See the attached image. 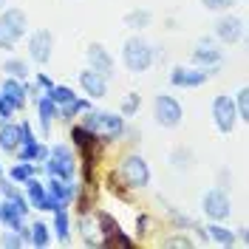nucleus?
Listing matches in <instances>:
<instances>
[{"mask_svg": "<svg viewBox=\"0 0 249 249\" xmlns=\"http://www.w3.org/2000/svg\"><path fill=\"white\" fill-rule=\"evenodd\" d=\"M79 119H82L79 124L88 127L102 144H116V142L122 139V133H124V116L122 113H113V110H99V108L91 105Z\"/></svg>", "mask_w": 249, "mask_h": 249, "instance_id": "f257e3e1", "label": "nucleus"}, {"mask_svg": "<svg viewBox=\"0 0 249 249\" xmlns=\"http://www.w3.org/2000/svg\"><path fill=\"white\" fill-rule=\"evenodd\" d=\"M40 170L46 173V176L62 178V181H77L79 159L68 144H54V147H48V156L43 159Z\"/></svg>", "mask_w": 249, "mask_h": 249, "instance_id": "f03ea898", "label": "nucleus"}, {"mask_svg": "<svg viewBox=\"0 0 249 249\" xmlns=\"http://www.w3.org/2000/svg\"><path fill=\"white\" fill-rule=\"evenodd\" d=\"M116 176L122 178L127 190H147L150 187V164H147V159L136 150H130V153H124L119 159V164H116Z\"/></svg>", "mask_w": 249, "mask_h": 249, "instance_id": "7ed1b4c3", "label": "nucleus"}, {"mask_svg": "<svg viewBox=\"0 0 249 249\" xmlns=\"http://www.w3.org/2000/svg\"><path fill=\"white\" fill-rule=\"evenodd\" d=\"M122 62L130 74H144V71H150V65L156 62L153 46L142 37L139 31L122 43Z\"/></svg>", "mask_w": 249, "mask_h": 249, "instance_id": "20e7f679", "label": "nucleus"}, {"mask_svg": "<svg viewBox=\"0 0 249 249\" xmlns=\"http://www.w3.org/2000/svg\"><path fill=\"white\" fill-rule=\"evenodd\" d=\"M26 31H29V17L23 9H3L0 12V48H6V51H12V48L26 37Z\"/></svg>", "mask_w": 249, "mask_h": 249, "instance_id": "39448f33", "label": "nucleus"}, {"mask_svg": "<svg viewBox=\"0 0 249 249\" xmlns=\"http://www.w3.org/2000/svg\"><path fill=\"white\" fill-rule=\"evenodd\" d=\"M153 119H156V124L173 130V127H178V124L184 122V108L170 93H156L153 96Z\"/></svg>", "mask_w": 249, "mask_h": 249, "instance_id": "423d86ee", "label": "nucleus"}, {"mask_svg": "<svg viewBox=\"0 0 249 249\" xmlns=\"http://www.w3.org/2000/svg\"><path fill=\"white\" fill-rule=\"evenodd\" d=\"M201 213L207 221H230L232 215V198L224 187H210L201 196Z\"/></svg>", "mask_w": 249, "mask_h": 249, "instance_id": "0eeeda50", "label": "nucleus"}, {"mask_svg": "<svg viewBox=\"0 0 249 249\" xmlns=\"http://www.w3.org/2000/svg\"><path fill=\"white\" fill-rule=\"evenodd\" d=\"M213 124H215L218 133H224V136H230L235 130V124H238V110H235V102L230 93H218L215 99H213Z\"/></svg>", "mask_w": 249, "mask_h": 249, "instance_id": "6e6552de", "label": "nucleus"}, {"mask_svg": "<svg viewBox=\"0 0 249 249\" xmlns=\"http://www.w3.org/2000/svg\"><path fill=\"white\" fill-rule=\"evenodd\" d=\"M210 71L198 65H173L170 71V85L173 88H201L210 82Z\"/></svg>", "mask_w": 249, "mask_h": 249, "instance_id": "1a4fd4ad", "label": "nucleus"}, {"mask_svg": "<svg viewBox=\"0 0 249 249\" xmlns=\"http://www.w3.org/2000/svg\"><path fill=\"white\" fill-rule=\"evenodd\" d=\"M54 57V34L48 29H37L29 37V60L34 65H48Z\"/></svg>", "mask_w": 249, "mask_h": 249, "instance_id": "9d476101", "label": "nucleus"}, {"mask_svg": "<svg viewBox=\"0 0 249 249\" xmlns=\"http://www.w3.org/2000/svg\"><path fill=\"white\" fill-rule=\"evenodd\" d=\"M244 37V20L238 15H227L221 12V17L215 20V40L224 46H235Z\"/></svg>", "mask_w": 249, "mask_h": 249, "instance_id": "9b49d317", "label": "nucleus"}, {"mask_svg": "<svg viewBox=\"0 0 249 249\" xmlns=\"http://www.w3.org/2000/svg\"><path fill=\"white\" fill-rule=\"evenodd\" d=\"M193 65H198V68H210V65H221L224 62V51L215 46V40L213 37H201L196 48H193Z\"/></svg>", "mask_w": 249, "mask_h": 249, "instance_id": "f8f14e48", "label": "nucleus"}, {"mask_svg": "<svg viewBox=\"0 0 249 249\" xmlns=\"http://www.w3.org/2000/svg\"><path fill=\"white\" fill-rule=\"evenodd\" d=\"M79 88L82 93L88 96V99H105L108 96V77H102L99 71H93V68H85V71H79Z\"/></svg>", "mask_w": 249, "mask_h": 249, "instance_id": "ddd939ff", "label": "nucleus"}, {"mask_svg": "<svg viewBox=\"0 0 249 249\" xmlns=\"http://www.w3.org/2000/svg\"><path fill=\"white\" fill-rule=\"evenodd\" d=\"M85 60H88V68L93 71H99L102 77H113V57H110V51L102 43H91V46L85 48Z\"/></svg>", "mask_w": 249, "mask_h": 249, "instance_id": "4468645a", "label": "nucleus"}, {"mask_svg": "<svg viewBox=\"0 0 249 249\" xmlns=\"http://www.w3.org/2000/svg\"><path fill=\"white\" fill-rule=\"evenodd\" d=\"M0 96L12 105L15 110H26V102H29V93H26V85L15 77H3L0 82Z\"/></svg>", "mask_w": 249, "mask_h": 249, "instance_id": "2eb2a0df", "label": "nucleus"}, {"mask_svg": "<svg viewBox=\"0 0 249 249\" xmlns=\"http://www.w3.org/2000/svg\"><path fill=\"white\" fill-rule=\"evenodd\" d=\"M77 190H79L77 181H62V178H54V176H48L46 181V193L51 198H57L60 207H71L74 198H77Z\"/></svg>", "mask_w": 249, "mask_h": 249, "instance_id": "dca6fc26", "label": "nucleus"}, {"mask_svg": "<svg viewBox=\"0 0 249 249\" xmlns=\"http://www.w3.org/2000/svg\"><path fill=\"white\" fill-rule=\"evenodd\" d=\"M34 102H37V119H40V130H43V136L48 139V133H51V124H54V119L60 116V105H57L54 99H48V96H37Z\"/></svg>", "mask_w": 249, "mask_h": 249, "instance_id": "f3484780", "label": "nucleus"}, {"mask_svg": "<svg viewBox=\"0 0 249 249\" xmlns=\"http://www.w3.org/2000/svg\"><path fill=\"white\" fill-rule=\"evenodd\" d=\"M68 139H71V147H77V153H79V150H93V147H102V142L96 139L88 127H82L79 122L68 124Z\"/></svg>", "mask_w": 249, "mask_h": 249, "instance_id": "a211bd4d", "label": "nucleus"}, {"mask_svg": "<svg viewBox=\"0 0 249 249\" xmlns=\"http://www.w3.org/2000/svg\"><path fill=\"white\" fill-rule=\"evenodd\" d=\"M23 196L29 198V207L31 210H40L46 213V181H40L37 176H31L29 181H23Z\"/></svg>", "mask_w": 249, "mask_h": 249, "instance_id": "6ab92c4d", "label": "nucleus"}, {"mask_svg": "<svg viewBox=\"0 0 249 249\" xmlns=\"http://www.w3.org/2000/svg\"><path fill=\"white\" fill-rule=\"evenodd\" d=\"M204 232H207V241H213V244H218V247H224V249H230L235 247V232L224 224V221H210L207 227H204Z\"/></svg>", "mask_w": 249, "mask_h": 249, "instance_id": "aec40b11", "label": "nucleus"}, {"mask_svg": "<svg viewBox=\"0 0 249 249\" xmlns=\"http://www.w3.org/2000/svg\"><path fill=\"white\" fill-rule=\"evenodd\" d=\"M20 147V124L17 122H3L0 124V150L9 156H15V150Z\"/></svg>", "mask_w": 249, "mask_h": 249, "instance_id": "412c9836", "label": "nucleus"}, {"mask_svg": "<svg viewBox=\"0 0 249 249\" xmlns=\"http://www.w3.org/2000/svg\"><path fill=\"white\" fill-rule=\"evenodd\" d=\"M51 215H54V221H51V235L60 241L62 247L71 244V215H68V210H57Z\"/></svg>", "mask_w": 249, "mask_h": 249, "instance_id": "4be33fe9", "label": "nucleus"}, {"mask_svg": "<svg viewBox=\"0 0 249 249\" xmlns=\"http://www.w3.org/2000/svg\"><path fill=\"white\" fill-rule=\"evenodd\" d=\"M88 108H91V99H88V96H77V99H71L68 105H60V116H57V119H62L65 124H71L77 116H82Z\"/></svg>", "mask_w": 249, "mask_h": 249, "instance_id": "5701e85b", "label": "nucleus"}, {"mask_svg": "<svg viewBox=\"0 0 249 249\" xmlns=\"http://www.w3.org/2000/svg\"><path fill=\"white\" fill-rule=\"evenodd\" d=\"M93 224H96V235H102L99 241L110 238V235L122 227V224H119V221H116V218L108 213V210H96V213H93Z\"/></svg>", "mask_w": 249, "mask_h": 249, "instance_id": "b1692460", "label": "nucleus"}, {"mask_svg": "<svg viewBox=\"0 0 249 249\" xmlns=\"http://www.w3.org/2000/svg\"><path fill=\"white\" fill-rule=\"evenodd\" d=\"M15 156H17V161H43L48 156V147L40 144V142H23L15 150Z\"/></svg>", "mask_w": 249, "mask_h": 249, "instance_id": "393cba45", "label": "nucleus"}, {"mask_svg": "<svg viewBox=\"0 0 249 249\" xmlns=\"http://www.w3.org/2000/svg\"><path fill=\"white\" fill-rule=\"evenodd\" d=\"M40 167L34 164V161H15L9 170H6V178H12L15 184H23V181H29L31 176H37Z\"/></svg>", "mask_w": 249, "mask_h": 249, "instance_id": "a878e982", "label": "nucleus"}, {"mask_svg": "<svg viewBox=\"0 0 249 249\" xmlns=\"http://www.w3.org/2000/svg\"><path fill=\"white\" fill-rule=\"evenodd\" d=\"M51 227H48L46 221H34L31 224V235H29V247H37V249H46L51 244Z\"/></svg>", "mask_w": 249, "mask_h": 249, "instance_id": "bb28decb", "label": "nucleus"}, {"mask_svg": "<svg viewBox=\"0 0 249 249\" xmlns=\"http://www.w3.org/2000/svg\"><path fill=\"white\" fill-rule=\"evenodd\" d=\"M150 23H153L150 9H130V12L124 15V26H127L130 31H144Z\"/></svg>", "mask_w": 249, "mask_h": 249, "instance_id": "cd10ccee", "label": "nucleus"}, {"mask_svg": "<svg viewBox=\"0 0 249 249\" xmlns=\"http://www.w3.org/2000/svg\"><path fill=\"white\" fill-rule=\"evenodd\" d=\"M77 232L82 235V244L85 247H99V238H96V224L91 215H79L77 218Z\"/></svg>", "mask_w": 249, "mask_h": 249, "instance_id": "c85d7f7f", "label": "nucleus"}, {"mask_svg": "<svg viewBox=\"0 0 249 249\" xmlns=\"http://www.w3.org/2000/svg\"><path fill=\"white\" fill-rule=\"evenodd\" d=\"M105 187H108L110 196H116V198H122V201H130V193H133V190H127V184L116 176V170H110L108 176H105Z\"/></svg>", "mask_w": 249, "mask_h": 249, "instance_id": "c756f323", "label": "nucleus"}, {"mask_svg": "<svg viewBox=\"0 0 249 249\" xmlns=\"http://www.w3.org/2000/svg\"><path fill=\"white\" fill-rule=\"evenodd\" d=\"M29 65H26V60H17V57H12V60L3 62V77H15L20 79V82H26L29 79Z\"/></svg>", "mask_w": 249, "mask_h": 249, "instance_id": "7c9ffc66", "label": "nucleus"}, {"mask_svg": "<svg viewBox=\"0 0 249 249\" xmlns=\"http://www.w3.org/2000/svg\"><path fill=\"white\" fill-rule=\"evenodd\" d=\"M170 167L173 170H190L193 167V150L190 147H176L170 153Z\"/></svg>", "mask_w": 249, "mask_h": 249, "instance_id": "2f4dec72", "label": "nucleus"}, {"mask_svg": "<svg viewBox=\"0 0 249 249\" xmlns=\"http://www.w3.org/2000/svg\"><path fill=\"white\" fill-rule=\"evenodd\" d=\"M232 102H235V110H238V122H249V88L247 85L235 91Z\"/></svg>", "mask_w": 249, "mask_h": 249, "instance_id": "473e14b6", "label": "nucleus"}, {"mask_svg": "<svg viewBox=\"0 0 249 249\" xmlns=\"http://www.w3.org/2000/svg\"><path fill=\"white\" fill-rule=\"evenodd\" d=\"M161 247L164 249H193L196 247V241L187 235V230H181V232L170 235V238H161Z\"/></svg>", "mask_w": 249, "mask_h": 249, "instance_id": "72a5a7b5", "label": "nucleus"}, {"mask_svg": "<svg viewBox=\"0 0 249 249\" xmlns=\"http://www.w3.org/2000/svg\"><path fill=\"white\" fill-rule=\"evenodd\" d=\"M156 232V218L150 213H139L136 215V238L144 241V238H150Z\"/></svg>", "mask_w": 249, "mask_h": 249, "instance_id": "f704fd0d", "label": "nucleus"}, {"mask_svg": "<svg viewBox=\"0 0 249 249\" xmlns=\"http://www.w3.org/2000/svg\"><path fill=\"white\" fill-rule=\"evenodd\" d=\"M139 108H142V96L136 91H130V93H124L122 105H119V113L127 119V116H136V113H139Z\"/></svg>", "mask_w": 249, "mask_h": 249, "instance_id": "c9c22d12", "label": "nucleus"}, {"mask_svg": "<svg viewBox=\"0 0 249 249\" xmlns=\"http://www.w3.org/2000/svg\"><path fill=\"white\" fill-rule=\"evenodd\" d=\"M46 96H48V99H54L57 105H68L71 99H77V93H74V88H71V85H54Z\"/></svg>", "mask_w": 249, "mask_h": 249, "instance_id": "e433bc0d", "label": "nucleus"}, {"mask_svg": "<svg viewBox=\"0 0 249 249\" xmlns=\"http://www.w3.org/2000/svg\"><path fill=\"white\" fill-rule=\"evenodd\" d=\"M0 247H3V249H23V247H26V241H23L15 230H9V227H6L3 235H0Z\"/></svg>", "mask_w": 249, "mask_h": 249, "instance_id": "4c0bfd02", "label": "nucleus"}, {"mask_svg": "<svg viewBox=\"0 0 249 249\" xmlns=\"http://www.w3.org/2000/svg\"><path fill=\"white\" fill-rule=\"evenodd\" d=\"M167 213H170V221L176 224V230H196V227H198L193 218H190V215H181L176 207H167Z\"/></svg>", "mask_w": 249, "mask_h": 249, "instance_id": "58836bf2", "label": "nucleus"}, {"mask_svg": "<svg viewBox=\"0 0 249 249\" xmlns=\"http://www.w3.org/2000/svg\"><path fill=\"white\" fill-rule=\"evenodd\" d=\"M235 3H238V0H201V6L207 12H218V15H221V12H230Z\"/></svg>", "mask_w": 249, "mask_h": 249, "instance_id": "ea45409f", "label": "nucleus"}, {"mask_svg": "<svg viewBox=\"0 0 249 249\" xmlns=\"http://www.w3.org/2000/svg\"><path fill=\"white\" fill-rule=\"evenodd\" d=\"M34 82L40 85V91H43V93H48L51 88H54V85H57V82H54V79L48 77L46 71H37V77H34Z\"/></svg>", "mask_w": 249, "mask_h": 249, "instance_id": "a19ab883", "label": "nucleus"}, {"mask_svg": "<svg viewBox=\"0 0 249 249\" xmlns=\"http://www.w3.org/2000/svg\"><path fill=\"white\" fill-rule=\"evenodd\" d=\"M23 142H37V136H34V127H31V122L26 119V122H20V144Z\"/></svg>", "mask_w": 249, "mask_h": 249, "instance_id": "79ce46f5", "label": "nucleus"}, {"mask_svg": "<svg viewBox=\"0 0 249 249\" xmlns=\"http://www.w3.org/2000/svg\"><path fill=\"white\" fill-rule=\"evenodd\" d=\"M15 113H17V110L12 108V105H9V102L3 99V96H0V124H3V122H9V119H12Z\"/></svg>", "mask_w": 249, "mask_h": 249, "instance_id": "37998d69", "label": "nucleus"}, {"mask_svg": "<svg viewBox=\"0 0 249 249\" xmlns=\"http://www.w3.org/2000/svg\"><path fill=\"white\" fill-rule=\"evenodd\" d=\"M122 139H127L130 144H136V142L142 139V133L136 130V127H127V124H124V133H122Z\"/></svg>", "mask_w": 249, "mask_h": 249, "instance_id": "c03bdc74", "label": "nucleus"}, {"mask_svg": "<svg viewBox=\"0 0 249 249\" xmlns=\"http://www.w3.org/2000/svg\"><path fill=\"white\" fill-rule=\"evenodd\" d=\"M235 238H241L244 244H249V227H247V224H244V227H238V235H235Z\"/></svg>", "mask_w": 249, "mask_h": 249, "instance_id": "a18cd8bd", "label": "nucleus"}, {"mask_svg": "<svg viewBox=\"0 0 249 249\" xmlns=\"http://www.w3.org/2000/svg\"><path fill=\"white\" fill-rule=\"evenodd\" d=\"M6 3H9V0H0V12H3V9H6Z\"/></svg>", "mask_w": 249, "mask_h": 249, "instance_id": "49530a36", "label": "nucleus"}, {"mask_svg": "<svg viewBox=\"0 0 249 249\" xmlns=\"http://www.w3.org/2000/svg\"><path fill=\"white\" fill-rule=\"evenodd\" d=\"M0 176H3V164H0Z\"/></svg>", "mask_w": 249, "mask_h": 249, "instance_id": "de8ad7c7", "label": "nucleus"}]
</instances>
